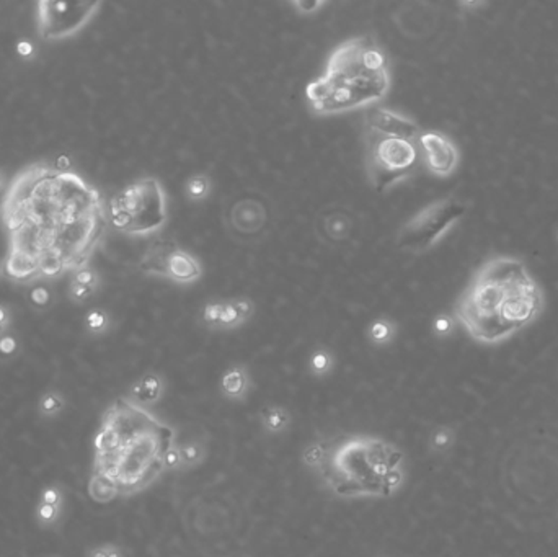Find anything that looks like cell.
Instances as JSON below:
<instances>
[{"mask_svg":"<svg viewBox=\"0 0 558 557\" xmlns=\"http://www.w3.org/2000/svg\"><path fill=\"white\" fill-rule=\"evenodd\" d=\"M0 214L8 236L3 268L15 281L85 268L108 225L99 190L48 163L26 167L13 179Z\"/></svg>","mask_w":558,"mask_h":557,"instance_id":"cell-1","label":"cell"},{"mask_svg":"<svg viewBox=\"0 0 558 557\" xmlns=\"http://www.w3.org/2000/svg\"><path fill=\"white\" fill-rule=\"evenodd\" d=\"M175 430L127 397H118L101 415L93 438L90 479L121 495L147 489L162 474Z\"/></svg>","mask_w":558,"mask_h":557,"instance_id":"cell-2","label":"cell"},{"mask_svg":"<svg viewBox=\"0 0 558 557\" xmlns=\"http://www.w3.org/2000/svg\"><path fill=\"white\" fill-rule=\"evenodd\" d=\"M542 309V290L526 263L495 257L477 270L457 301L455 317L473 340L498 343L534 322Z\"/></svg>","mask_w":558,"mask_h":557,"instance_id":"cell-3","label":"cell"},{"mask_svg":"<svg viewBox=\"0 0 558 557\" xmlns=\"http://www.w3.org/2000/svg\"><path fill=\"white\" fill-rule=\"evenodd\" d=\"M387 56L369 37L349 38L331 51L325 72L305 87L316 114H336L371 107L391 90Z\"/></svg>","mask_w":558,"mask_h":557,"instance_id":"cell-4","label":"cell"},{"mask_svg":"<svg viewBox=\"0 0 558 557\" xmlns=\"http://www.w3.org/2000/svg\"><path fill=\"white\" fill-rule=\"evenodd\" d=\"M320 445L317 471L331 492L340 497H389L385 477L403 463L398 446L364 433H341Z\"/></svg>","mask_w":558,"mask_h":557,"instance_id":"cell-5","label":"cell"},{"mask_svg":"<svg viewBox=\"0 0 558 557\" xmlns=\"http://www.w3.org/2000/svg\"><path fill=\"white\" fill-rule=\"evenodd\" d=\"M167 196L154 176L139 179L114 194L108 207V223L127 236H149L165 225Z\"/></svg>","mask_w":558,"mask_h":557,"instance_id":"cell-6","label":"cell"},{"mask_svg":"<svg viewBox=\"0 0 558 557\" xmlns=\"http://www.w3.org/2000/svg\"><path fill=\"white\" fill-rule=\"evenodd\" d=\"M418 149L413 141L387 138L366 131V169L369 182L379 193L395 187L413 174Z\"/></svg>","mask_w":558,"mask_h":557,"instance_id":"cell-7","label":"cell"},{"mask_svg":"<svg viewBox=\"0 0 558 557\" xmlns=\"http://www.w3.org/2000/svg\"><path fill=\"white\" fill-rule=\"evenodd\" d=\"M465 213V206L453 198L437 200L420 210L398 232V247L422 254L436 244Z\"/></svg>","mask_w":558,"mask_h":557,"instance_id":"cell-8","label":"cell"},{"mask_svg":"<svg viewBox=\"0 0 558 557\" xmlns=\"http://www.w3.org/2000/svg\"><path fill=\"white\" fill-rule=\"evenodd\" d=\"M100 7V2H38V32L48 41L68 38L82 30Z\"/></svg>","mask_w":558,"mask_h":557,"instance_id":"cell-9","label":"cell"},{"mask_svg":"<svg viewBox=\"0 0 558 557\" xmlns=\"http://www.w3.org/2000/svg\"><path fill=\"white\" fill-rule=\"evenodd\" d=\"M418 143L423 150L424 165L431 174L437 176L454 174L459 163V152L447 136L436 131H426L420 134Z\"/></svg>","mask_w":558,"mask_h":557,"instance_id":"cell-10","label":"cell"},{"mask_svg":"<svg viewBox=\"0 0 558 557\" xmlns=\"http://www.w3.org/2000/svg\"><path fill=\"white\" fill-rule=\"evenodd\" d=\"M364 131L406 141H415L422 134L420 126L416 125L413 119L380 107H371L366 112Z\"/></svg>","mask_w":558,"mask_h":557,"instance_id":"cell-11","label":"cell"},{"mask_svg":"<svg viewBox=\"0 0 558 557\" xmlns=\"http://www.w3.org/2000/svg\"><path fill=\"white\" fill-rule=\"evenodd\" d=\"M268 223V211L263 201L256 198H242L230 207L229 224L234 234L240 237H255L263 232Z\"/></svg>","mask_w":558,"mask_h":557,"instance_id":"cell-12","label":"cell"},{"mask_svg":"<svg viewBox=\"0 0 558 557\" xmlns=\"http://www.w3.org/2000/svg\"><path fill=\"white\" fill-rule=\"evenodd\" d=\"M201 273L203 270L201 265L198 263V260L189 252L178 247L172 254L170 260H168L165 278L175 283H180V285H189V283L198 281L201 278Z\"/></svg>","mask_w":558,"mask_h":557,"instance_id":"cell-13","label":"cell"},{"mask_svg":"<svg viewBox=\"0 0 558 557\" xmlns=\"http://www.w3.org/2000/svg\"><path fill=\"white\" fill-rule=\"evenodd\" d=\"M176 249H178V245L172 241H155L141 259L139 268L145 275L165 278L168 260Z\"/></svg>","mask_w":558,"mask_h":557,"instance_id":"cell-14","label":"cell"},{"mask_svg":"<svg viewBox=\"0 0 558 557\" xmlns=\"http://www.w3.org/2000/svg\"><path fill=\"white\" fill-rule=\"evenodd\" d=\"M254 314V304L248 299L224 301L217 329H234L243 324Z\"/></svg>","mask_w":558,"mask_h":557,"instance_id":"cell-15","label":"cell"},{"mask_svg":"<svg viewBox=\"0 0 558 557\" xmlns=\"http://www.w3.org/2000/svg\"><path fill=\"white\" fill-rule=\"evenodd\" d=\"M351 219L343 211H330L322 218V234L330 242H343L351 234Z\"/></svg>","mask_w":558,"mask_h":557,"instance_id":"cell-16","label":"cell"},{"mask_svg":"<svg viewBox=\"0 0 558 557\" xmlns=\"http://www.w3.org/2000/svg\"><path fill=\"white\" fill-rule=\"evenodd\" d=\"M248 384H250V379H248V373L243 366H232L225 371L223 379H220L223 394L229 399H242L247 394Z\"/></svg>","mask_w":558,"mask_h":557,"instance_id":"cell-17","label":"cell"},{"mask_svg":"<svg viewBox=\"0 0 558 557\" xmlns=\"http://www.w3.org/2000/svg\"><path fill=\"white\" fill-rule=\"evenodd\" d=\"M163 391V381L158 374L149 373L132 386L131 394L137 401V404H154L161 399Z\"/></svg>","mask_w":558,"mask_h":557,"instance_id":"cell-18","label":"cell"},{"mask_svg":"<svg viewBox=\"0 0 558 557\" xmlns=\"http://www.w3.org/2000/svg\"><path fill=\"white\" fill-rule=\"evenodd\" d=\"M289 420L291 417L287 410L278 407V405H271V407L261 410V423L271 433H281L282 430H286L287 425H289Z\"/></svg>","mask_w":558,"mask_h":557,"instance_id":"cell-19","label":"cell"},{"mask_svg":"<svg viewBox=\"0 0 558 557\" xmlns=\"http://www.w3.org/2000/svg\"><path fill=\"white\" fill-rule=\"evenodd\" d=\"M393 335H395V327H393L392 322L387 319L375 321L369 329L371 340L378 345L389 343L393 338Z\"/></svg>","mask_w":558,"mask_h":557,"instance_id":"cell-20","label":"cell"},{"mask_svg":"<svg viewBox=\"0 0 558 557\" xmlns=\"http://www.w3.org/2000/svg\"><path fill=\"white\" fill-rule=\"evenodd\" d=\"M309 368L316 376H323L327 373H330V369L333 368V356H331L330 352L323 350H316L312 353L309 361Z\"/></svg>","mask_w":558,"mask_h":557,"instance_id":"cell-21","label":"cell"},{"mask_svg":"<svg viewBox=\"0 0 558 557\" xmlns=\"http://www.w3.org/2000/svg\"><path fill=\"white\" fill-rule=\"evenodd\" d=\"M180 451V458H181V464H185V466H193V464H198L203 461V458H205V446L201 443H198V441H189V443H185L181 448H178Z\"/></svg>","mask_w":558,"mask_h":557,"instance_id":"cell-22","label":"cell"},{"mask_svg":"<svg viewBox=\"0 0 558 557\" xmlns=\"http://www.w3.org/2000/svg\"><path fill=\"white\" fill-rule=\"evenodd\" d=\"M211 190L209 179L206 175H194L188 180V185H186V192H188L189 198L192 200H205Z\"/></svg>","mask_w":558,"mask_h":557,"instance_id":"cell-23","label":"cell"},{"mask_svg":"<svg viewBox=\"0 0 558 557\" xmlns=\"http://www.w3.org/2000/svg\"><path fill=\"white\" fill-rule=\"evenodd\" d=\"M453 441H454L453 428L440 427L437 430H434L431 438H429V446H431V449L440 451L441 453V451L449 449Z\"/></svg>","mask_w":558,"mask_h":557,"instance_id":"cell-24","label":"cell"},{"mask_svg":"<svg viewBox=\"0 0 558 557\" xmlns=\"http://www.w3.org/2000/svg\"><path fill=\"white\" fill-rule=\"evenodd\" d=\"M62 407H64V399L57 392H48L46 396H43L41 402H39V410H41L43 415H48V417L61 412Z\"/></svg>","mask_w":558,"mask_h":557,"instance_id":"cell-25","label":"cell"},{"mask_svg":"<svg viewBox=\"0 0 558 557\" xmlns=\"http://www.w3.org/2000/svg\"><path fill=\"white\" fill-rule=\"evenodd\" d=\"M85 322L90 332L100 334L103 332L106 325H108V317H106V314L103 311H100V309H93V311L87 314Z\"/></svg>","mask_w":558,"mask_h":557,"instance_id":"cell-26","label":"cell"},{"mask_svg":"<svg viewBox=\"0 0 558 557\" xmlns=\"http://www.w3.org/2000/svg\"><path fill=\"white\" fill-rule=\"evenodd\" d=\"M28 299L34 307L43 309V307L50 306L52 296H51V291L48 288H44V286H37V288H33L28 293Z\"/></svg>","mask_w":558,"mask_h":557,"instance_id":"cell-27","label":"cell"},{"mask_svg":"<svg viewBox=\"0 0 558 557\" xmlns=\"http://www.w3.org/2000/svg\"><path fill=\"white\" fill-rule=\"evenodd\" d=\"M59 512H61V507L48 505V503L39 502L37 515H38V520L41 521L43 525H52L57 520V516H59Z\"/></svg>","mask_w":558,"mask_h":557,"instance_id":"cell-28","label":"cell"},{"mask_svg":"<svg viewBox=\"0 0 558 557\" xmlns=\"http://www.w3.org/2000/svg\"><path fill=\"white\" fill-rule=\"evenodd\" d=\"M72 283H77V285H82V286H87V288L95 290L96 283H99V278H96V273L92 272V270L82 268V270H79V272H75Z\"/></svg>","mask_w":558,"mask_h":557,"instance_id":"cell-29","label":"cell"},{"mask_svg":"<svg viewBox=\"0 0 558 557\" xmlns=\"http://www.w3.org/2000/svg\"><path fill=\"white\" fill-rule=\"evenodd\" d=\"M403 479H405V474H403L402 467L398 469H393L385 477V489H387V494L392 495L393 492H397L400 489V485L403 484Z\"/></svg>","mask_w":558,"mask_h":557,"instance_id":"cell-30","label":"cell"},{"mask_svg":"<svg viewBox=\"0 0 558 557\" xmlns=\"http://www.w3.org/2000/svg\"><path fill=\"white\" fill-rule=\"evenodd\" d=\"M322 454H323V451H322L320 443L310 445L309 448L304 451V463L307 464L309 467H316L317 469V466L322 461Z\"/></svg>","mask_w":558,"mask_h":557,"instance_id":"cell-31","label":"cell"},{"mask_svg":"<svg viewBox=\"0 0 558 557\" xmlns=\"http://www.w3.org/2000/svg\"><path fill=\"white\" fill-rule=\"evenodd\" d=\"M39 502L48 503V505H56L61 507L62 503V492L54 485H50L41 492V497H39Z\"/></svg>","mask_w":558,"mask_h":557,"instance_id":"cell-32","label":"cell"},{"mask_svg":"<svg viewBox=\"0 0 558 557\" xmlns=\"http://www.w3.org/2000/svg\"><path fill=\"white\" fill-rule=\"evenodd\" d=\"M93 291L95 290L87 288V286H82V285H77V283H72V285H70V298L75 301H85L93 294Z\"/></svg>","mask_w":558,"mask_h":557,"instance_id":"cell-33","label":"cell"},{"mask_svg":"<svg viewBox=\"0 0 558 557\" xmlns=\"http://www.w3.org/2000/svg\"><path fill=\"white\" fill-rule=\"evenodd\" d=\"M17 352V340L12 335H2L0 337V353L2 355H13Z\"/></svg>","mask_w":558,"mask_h":557,"instance_id":"cell-34","label":"cell"},{"mask_svg":"<svg viewBox=\"0 0 558 557\" xmlns=\"http://www.w3.org/2000/svg\"><path fill=\"white\" fill-rule=\"evenodd\" d=\"M17 52H19V56L25 57V59H28L34 54V46L33 43L28 41V39H20L19 43H17Z\"/></svg>","mask_w":558,"mask_h":557,"instance_id":"cell-35","label":"cell"},{"mask_svg":"<svg viewBox=\"0 0 558 557\" xmlns=\"http://www.w3.org/2000/svg\"><path fill=\"white\" fill-rule=\"evenodd\" d=\"M181 464V458H180V451L178 448H172L168 451L167 458H165V467L167 469H174V467H178Z\"/></svg>","mask_w":558,"mask_h":557,"instance_id":"cell-36","label":"cell"},{"mask_svg":"<svg viewBox=\"0 0 558 557\" xmlns=\"http://www.w3.org/2000/svg\"><path fill=\"white\" fill-rule=\"evenodd\" d=\"M292 6L298 8L299 13H316V10L323 6V2H298Z\"/></svg>","mask_w":558,"mask_h":557,"instance_id":"cell-37","label":"cell"},{"mask_svg":"<svg viewBox=\"0 0 558 557\" xmlns=\"http://www.w3.org/2000/svg\"><path fill=\"white\" fill-rule=\"evenodd\" d=\"M434 329H436L437 334H447L451 330L449 319H446V317H441V319H437L436 324H434Z\"/></svg>","mask_w":558,"mask_h":557,"instance_id":"cell-38","label":"cell"},{"mask_svg":"<svg viewBox=\"0 0 558 557\" xmlns=\"http://www.w3.org/2000/svg\"><path fill=\"white\" fill-rule=\"evenodd\" d=\"M52 165H54L57 170H70L72 163H70V159L68 156H59Z\"/></svg>","mask_w":558,"mask_h":557,"instance_id":"cell-39","label":"cell"},{"mask_svg":"<svg viewBox=\"0 0 558 557\" xmlns=\"http://www.w3.org/2000/svg\"><path fill=\"white\" fill-rule=\"evenodd\" d=\"M108 551H110V546L95 547V549L90 551V556L88 557H108Z\"/></svg>","mask_w":558,"mask_h":557,"instance_id":"cell-40","label":"cell"},{"mask_svg":"<svg viewBox=\"0 0 558 557\" xmlns=\"http://www.w3.org/2000/svg\"><path fill=\"white\" fill-rule=\"evenodd\" d=\"M7 322H8V314L6 309L0 306V327H6Z\"/></svg>","mask_w":558,"mask_h":557,"instance_id":"cell-41","label":"cell"},{"mask_svg":"<svg viewBox=\"0 0 558 557\" xmlns=\"http://www.w3.org/2000/svg\"><path fill=\"white\" fill-rule=\"evenodd\" d=\"M108 557H124L123 552L118 549V547L114 546H110V551H108Z\"/></svg>","mask_w":558,"mask_h":557,"instance_id":"cell-42","label":"cell"},{"mask_svg":"<svg viewBox=\"0 0 558 557\" xmlns=\"http://www.w3.org/2000/svg\"><path fill=\"white\" fill-rule=\"evenodd\" d=\"M3 329H6V327H0V337H2V332H3Z\"/></svg>","mask_w":558,"mask_h":557,"instance_id":"cell-43","label":"cell"}]
</instances>
